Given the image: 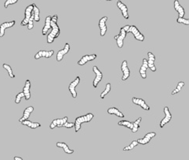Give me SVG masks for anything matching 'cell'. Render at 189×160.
Segmentation results:
<instances>
[{
	"mask_svg": "<svg viewBox=\"0 0 189 160\" xmlns=\"http://www.w3.org/2000/svg\"><path fill=\"white\" fill-rule=\"evenodd\" d=\"M57 20H58V17L57 15H54L51 17V31L49 32L47 35V43L51 44L53 43V41L57 38H58L60 34H61V29L59 27L58 24H57Z\"/></svg>",
	"mask_w": 189,
	"mask_h": 160,
	"instance_id": "cell-1",
	"label": "cell"
},
{
	"mask_svg": "<svg viewBox=\"0 0 189 160\" xmlns=\"http://www.w3.org/2000/svg\"><path fill=\"white\" fill-rule=\"evenodd\" d=\"M94 115L93 113H87L86 115L81 116V117H79L76 119V121H75V131L77 133L79 132V130L81 129V125L84 123H88L90 122L92 120V119L93 118Z\"/></svg>",
	"mask_w": 189,
	"mask_h": 160,
	"instance_id": "cell-2",
	"label": "cell"
},
{
	"mask_svg": "<svg viewBox=\"0 0 189 160\" xmlns=\"http://www.w3.org/2000/svg\"><path fill=\"white\" fill-rule=\"evenodd\" d=\"M127 32L124 30V28H123V27L120 28L119 34L114 37L115 40L116 41V43H117L118 47H119V49L123 48V41H124V39H125L126 37H127Z\"/></svg>",
	"mask_w": 189,
	"mask_h": 160,
	"instance_id": "cell-3",
	"label": "cell"
},
{
	"mask_svg": "<svg viewBox=\"0 0 189 160\" xmlns=\"http://www.w3.org/2000/svg\"><path fill=\"white\" fill-rule=\"evenodd\" d=\"M128 32H130L131 34H133L134 36L135 39L137 40V41H140V42H143L144 40V36L141 34L140 32V30H138L137 27L135 25H132V26H130V28H129Z\"/></svg>",
	"mask_w": 189,
	"mask_h": 160,
	"instance_id": "cell-4",
	"label": "cell"
},
{
	"mask_svg": "<svg viewBox=\"0 0 189 160\" xmlns=\"http://www.w3.org/2000/svg\"><path fill=\"white\" fill-rule=\"evenodd\" d=\"M32 10H33V4H31L29 6H27L25 10V18L21 23V26H26L28 24L29 19H30L31 16H32Z\"/></svg>",
	"mask_w": 189,
	"mask_h": 160,
	"instance_id": "cell-5",
	"label": "cell"
},
{
	"mask_svg": "<svg viewBox=\"0 0 189 160\" xmlns=\"http://www.w3.org/2000/svg\"><path fill=\"white\" fill-rule=\"evenodd\" d=\"M93 73H95L96 74V77H95V79L93 80V88H96L98 84L100 83V81L102 80V77H103V74L101 73L100 70L98 69V67L96 66H94L93 67Z\"/></svg>",
	"mask_w": 189,
	"mask_h": 160,
	"instance_id": "cell-6",
	"label": "cell"
},
{
	"mask_svg": "<svg viewBox=\"0 0 189 160\" xmlns=\"http://www.w3.org/2000/svg\"><path fill=\"white\" fill-rule=\"evenodd\" d=\"M79 82H80V77H77L76 79L74 80L72 83L69 85V86H68V89L70 91L71 94H72V97H73L74 98H77V92H76V88L77 87V85L79 84Z\"/></svg>",
	"mask_w": 189,
	"mask_h": 160,
	"instance_id": "cell-7",
	"label": "cell"
},
{
	"mask_svg": "<svg viewBox=\"0 0 189 160\" xmlns=\"http://www.w3.org/2000/svg\"><path fill=\"white\" fill-rule=\"evenodd\" d=\"M164 113H165V117L161 120L160 125H159V126H160L161 128H163L165 125L167 124V123H168L171 120V119H172V114L170 113L169 107L166 106V107L164 108Z\"/></svg>",
	"mask_w": 189,
	"mask_h": 160,
	"instance_id": "cell-8",
	"label": "cell"
},
{
	"mask_svg": "<svg viewBox=\"0 0 189 160\" xmlns=\"http://www.w3.org/2000/svg\"><path fill=\"white\" fill-rule=\"evenodd\" d=\"M121 70L123 73V77H122V80H123V81H127L129 77H130V70L128 66H127V60H123V62H122Z\"/></svg>",
	"mask_w": 189,
	"mask_h": 160,
	"instance_id": "cell-9",
	"label": "cell"
},
{
	"mask_svg": "<svg viewBox=\"0 0 189 160\" xmlns=\"http://www.w3.org/2000/svg\"><path fill=\"white\" fill-rule=\"evenodd\" d=\"M16 21H12L10 22H5L2 23V24L0 25V38H2L5 34V31L7 28H10L15 25Z\"/></svg>",
	"mask_w": 189,
	"mask_h": 160,
	"instance_id": "cell-10",
	"label": "cell"
},
{
	"mask_svg": "<svg viewBox=\"0 0 189 160\" xmlns=\"http://www.w3.org/2000/svg\"><path fill=\"white\" fill-rule=\"evenodd\" d=\"M155 136H156V133L155 132H149L147 134H145V136L143 138L138 139L137 142L139 144H140V145H147V144L149 143L151 138H155Z\"/></svg>",
	"mask_w": 189,
	"mask_h": 160,
	"instance_id": "cell-11",
	"label": "cell"
},
{
	"mask_svg": "<svg viewBox=\"0 0 189 160\" xmlns=\"http://www.w3.org/2000/svg\"><path fill=\"white\" fill-rule=\"evenodd\" d=\"M68 121V117H64V118L62 119H57V120H53L52 121V123H50V126H49V128L53 130L54 129L55 127H61V126L64 125V123L65 122Z\"/></svg>",
	"mask_w": 189,
	"mask_h": 160,
	"instance_id": "cell-12",
	"label": "cell"
},
{
	"mask_svg": "<svg viewBox=\"0 0 189 160\" xmlns=\"http://www.w3.org/2000/svg\"><path fill=\"white\" fill-rule=\"evenodd\" d=\"M147 56L148 59H147V66L148 68H150V70L152 72L156 71V67L155 66V56H154V54L152 53H147Z\"/></svg>",
	"mask_w": 189,
	"mask_h": 160,
	"instance_id": "cell-13",
	"label": "cell"
},
{
	"mask_svg": "<svg viewBox=\"0 0 189 160\" xmlns=\"http://www.w3.org/2000/svg\"><path fill=\"white\" fill-rule=\"evenodd\" d=\"M69 50H70V45H69L68 43H66L65 45H64V49H61V50L57 53V62H61V61L63 59V58H64V55L67 54V53L69 52Z\"/></svg>",
	"mask_w": 189,
	"mask_h": 160,
	"instance_id": "cell-14",
	"label": "cell"
},
{
	"mask_svg": "<svg viewBox=\"0 0 189 160\" xmlns=\"http://www.w3.org/2000/svg\"><path fill=\"white\" fill-rule=\"evenodd\" d=\"M54 54V51L53 50H49V51H44V50H41V51L38 52L35 55V59H39L42 58V57H45V58H50L53 56V55Z\"/></svg>",
	"mask_w": 189,
	"mask_h": 160,
	"instance_id": "cell-15",
	"label": "cell"
},
{
	"mask_svg": "<svg viewBox=\"0 0 189 160\" xmlns=\"http://www.w3.org/2000/svg\"><path fill=\"white\" fill-rule=\"evenodd\" d=\"M108 21V17H104L99 21V27H100V36H104L107 32V25L106 21Z\"/></svg>",
	"mask_w": 189,
	"mask_h": 160,
	"instance_id": "cell-16",
	"label": "cell"
},
{
	"mask_svg": "<svg viewBox=\"0 0 189 160\" xmlns=\"http://www.w3.org/2000/svg\"><path fill=\"white\" fill-rule=\"evenodd\" d=\"M96 54H92V55H86L82 57L80 59V60L78 62V65H79V66H83L87 62H89V61H92L93 59L96 58Z\"/></svg>",
	"mask_w": 189,
	"mask_h": 160,
	"instance_id": "cell-17",
	"label": "cell"
},
{
	"mask_svg": "<svg viewBox=\"0 0 189 160\" xmlns=\"http://www.w3.org/2000/svg\"><path fill=\"white\" fill-rule=\"evenodd\" d=\"M132 102L134 104L137 105V106H140L142 109H144V110H150V106L147 105L145 102L144 99H141V98H132Z\"/></svg>",
	"mask_w": 189,
	"mask_h": 160,
	"instance_id": "cell-18",
	"label": "cell"
},
{
	"mask_svg": "<svg viewBox=\"0 0 189 160\" xmlns=\"http://www.w3.org/2000/svg\"><path fill=\"white\" fill-rule=\"evenodd\" d=\"M31 81L30 80H26L25 86L23 88V92L25 94V98L26 100H29L31 98Z\"/></svg>",
	"mask_w": 189,
	"mask_h": 160,
	"instance_id": "cell-19",
	"label": "cell"
},
{
	"mask_svg": "<svg viewBox=\"0 0 189 160\" xmlns=\"http://www.w3.org/2000/svg\"><path fill=\"white\" fill-rule=\"evenodd\" d=\"M117 6L119 10H121L122 14H123V17L125 19H129V13H128V8L126 6L125 4L123 3L121 1H118L117 2Z\"/></svg>",
	"mask_w": 189,
	"mask_h": 160,
	"instance_id": "cell-20",
	"label": "cell"
},
{
	"mask_svg": "<svg viewBox=\"0 0 189 160\" xmlns=\"http://www.w3.org/2000/svg\"><path fill=\"white\" fill-rule=\"evenodd\" d=\"M34 111V107L33 106H29L27 107L26 109L24 110V113H23V116L21 119L19 120V122L21 123L22 121L26 120H29V118L30 117L31 113Z\"/></svg>",
	"mask_w": 189,
	"mask_h": 160,
	"instance_id": "cell-21",
	"label": "cell"
},
{
	"mask_svg": "<svg viewBox=\"0 0 189 160\" xmlns=\"http://www.w3.org/2000/svg\"><path fill=\"white\" fill-rule=\"evenodd\" d=\"M50 22H51V17L50 16H48L46 18L45 21V25H44L43 28H42V35H46L47 34L48 31H49L50 29H51V24H50Z\"/></svg>",
	"mask_w": 189,
	"mask_h": 160,
	"instance_id": "cell-22",
	"label": "cell"
},
{
	"mask_svg": "<svg viewBox=\"0 0 189 160\" xmlns=\"http://www.w3.org/2000/svg\"><path fill=\"white\" fill-rule=\"evenodd\" d=\"M174 10H176L178 13L179 17H184V14H185L184 9L180 5V2L178 0H175V1H174Z\"/></svg>",
	"mask_w": 189,
	"mask_h": 160,
	"instance_id": "cell-23",
	"label": "cell"
},
{
	"mask_svg": "<svg viewBox=\"0 0 189 160\" xmlns=\"http://www.w3.org/2000/svg\"><path fill=\"white\" fill-rule=\"evenodd\" d=\"M147 68H148V66H147V61L146 59H143V64H142L141 67L140 69V74L141 77L143 79H146L147 77V74H146V71H147Z\"/></svg>",
	"mask_w": 189,
	"mask_h": 160,
	"instance_id": "cell-24",
	"label": "cell"
},
{
	"mask_svg": "<svg viewBox=\"0 0 189 160\" xmlns=\"http://www.w3.org/2000/svg\"><path fill=\"white\" fill-rule=\"evenodd\" d=\"M56 145L58 148H61V149H64V152L66 153V154H73L74 153L73 149H71L70 148L68 147V145L66 143H64V142H57Z\"/></svg>",
	"mask_w": 189,
	"mask_h": 160,
	"instance_id": "cell-25",
	"label": "cell"
},
{
	"mask_svg": "<svg viewBox=\"0 0 189 160\" xmlns=\"http://www.w3.org/2000/svg\"><path fill=\"white\" fill-rule=\"evenodd\" d=\"M23 125H25V126H29V127L32 128V129H36V128L40 127L41 126V124H40L39 123H34V122H32V121L29 120H24L21 122Z\"/></svg>",
	"mask_w": 189,
	"mask_h": 160,
	"instance_id": "cell-26",
	"label": "cell"
},
{
	"mask_svg": "<svg viewBox=\"0 0 189 160\" xmlns=\"http://www.w3.org/2000/svg\"><path fill=\"white\" fill-rule=\"evenodd\" d=\"M108 114H111V115H116V117H124V114H123L122 112H120L117 108L116 107H111L108 109Z\"/></svg>",
	"mask_w": 189,
	"mask_h": 160,
	"instance_id": "cell-27",
	"label": "cell"
},
{
	"mask_svg": "<svg viewBox=\"0 0 189 160\" xmlns=\"http://www.w3.org/2000/svg\"><path fill=\"white\" fill-rule=\"evenodd\" d=\"M33 14H34V21L36 22H39L40 21V10L35 4L33 3Z\"/></svg>",
	"mask_w": 189,
	"mask_h": 160,
	"instance_id": "cell-28",
	"label": "cell"
},
{
	"mask_svg": "<svg viewBox=\"0 0 189 160\" xmlns=\"http://www.w3.org/2000/svg\"><path fill=\"white\" fill-rule=\"evenodd\" d=\"M2 67L5 69V70L7 71L8 74H9V76H10V78H15V75L13 74V70H12V67L10 66V65H8V64L6 63H4L3 65H2Z\"/></svg>",
	"mask_w": 189,
	"mask_h": 160,
	"instance_id": "cell-29",
	"label": "cell"
},
{
	"mask_svg": "<svg viewBox=\"0 0 189 160\" xmlns=\"http://www.w3.org/2000/svg\"><path fill=\"white\" fill-rule=\"evenodd\" d=\"M118 124H119V126H127V127H128L129 129H130V130H132L133 126V123L132 122H130V121H128V120L119 121V122L118 123Z\"/></svg>",
	"mask_w": 189,
	"mask_h": 160,
	"instance_id": "cell-30",
	"label": "cell"
},
{
	"mask_svg": "<svg viewBox=\"0 0 189 160\" xmlns=\"http://www.w3.org/2000/svg\"><path fill=\"white\" fill-rule=\"evenodd\" d=\"M141 120H142L141 117H139L137 120H135L134 122L133 123V129L131 130L133 133H136V132H137L138 129H139V124H140V123L141 122Z\"/></svg>",
	"mask_w": 189,
	"mask_h": 160,
	"instance_id": "cell-31",
	"label": "cell"
},
{
	"mask_svg": "<svg viewBox=\"0 0 189 160\" xmlns=\"http://www.w3.org/2000/svg\"><path fill=\"white\" fill-rule=\"evenodd\" d=\"M111 91V84L110 83H108L107 85H106V87H105V89L104 90V91H102L101 92V94H100V98H105V96L107 95V94L109 93V91Z\"/></svg>",
	"mask_w": 189,
	"mask_h": 160,
	"instance_id": "cell-32",
	"label": "cell"
},
{
	"mask_svg": "<svg viewBox=\"0 0 189 160\" xmlns=\"http://www.w3.org/2000/svg\"><path fill=\"white\" fill-rule=\"evenodd\" d=\"M184 85H185V84H184V82H183V81H180L179 83H178V85H177V86L176 88L174 89V90L172 91V94H177V93H179L180 91H181L182 88L184 86Z\"/></svg>",
	"mask_w": 189,
	"mask_h": 160,
	"instance_id": "cell-33",
	"label": "cell"
},
{
	"mask_svg": "<svg viewBox=\"0 0 189 160\" xmlns=\"http://www.w3.org/2000/svg\"><path fill=\"white\" fill-rule=\"evenodd\" d=\"M139 145V143L137 142V141H133L132 142H131V144L129 146H127V147H125L124 149H123V151L124 152H126V151H130V150H132V149H134L136 146H137V145Z\"/></svg>",
	"mask_w": 189,
	"mask_h": 160,
	"instance_id": "cell-34",
	"label": "cell"
},
{
	"mask_svg": "<svg viewBox=\"0 0 189 160\" xmlns=\"http://www.w3.org/2000/svg\"><path fill=\"white\" fill-rule=\"evenodd\" d=\"M33 11V10H32ZM33 21H34V14H33V12L32 13V16H31L30 19H29V23H28V29L29 30H32L33 27H34V24H33Z\"/></svg>",
	"mask_w": 189,
	"mask_h": 160,
	"instance_id": "cell-35",
	"label": "cell"
},
{
	"mask_svg": "<svg viewBox=\"0 0 189 160\" xmlns=\"http://www.w3.org/2000/svg\"><path fill=\"white\" fill-rule=\"evenodd\" d=\"M177 22L179 23V24H184L189 25V20L188 19H185V18H184V17H178L177 19Z\"/></svg>",
	"mask_w": 189,
	"mask_h": 160,
	"instance_id": "cell-36",
	"label": "cell"
},
{
	"mask_svg": "<svg viewBox=\"0 0 189 160\" xmlns=\"http://www.w3.org/2000/svg\"><path fill=\"white\" fill-rule=\"evenodd\" d=\"M22 98H25V94L24 92H20L17 94L16 96V98H15V103L16 104H19L21 102V100Z\"/></svg>",
	"mask_w": 189,
	"mask_h": 160,
	"instance_id": "cell-37",
	"label": "cell"
},
{
	"mask_svg": "<svg viewBox=\"0 0 189 160\" xmlns=\"http://www.w3.org/2000/svg\"><path fill=\"white\" fill-rule=\"evenodd\" d=\"M18 2V0H6L5 3H4V7L7 8L8 6H10V5H13V4H16Z\"/></svg>",
	"mask_w": 189,
	"mask_h": 160,
	"instance_id": "cell-38",
	"label": "cell"
},
{
	"mask_svg": "<svg viewBox=\"0 0 189 160\" xmlns=\"http://www.w3.org/2000/svg\"><path fill=\"white\" fill-rule=\"evenodd\" d=\"M75 126V123H69V122H65L63 125V127H65V128H72Z\"/></svg>",
	"mask_w": 189,
	"mask_h": 160,
	"instance_id": "cell-39",
	"label": "cell"
},
{
	"mask_svg": "<svg viewBox=\"0 0 189 160\" xmlns=\"http://www.w3.org/2000/svg\"><path fill=\"white\" fill-rule=\"evenodd\" d=\"M123 28H124V30H126V31L128 33V30H129V28H130V25H127V26L125 27H123Z\"/></svg>",
	"mask_w": 189,
	"mask_h": 160,
	"instance_id": "cell-40",
	"label": "cell"
},
{
	"mask_svg": "<svg viewBox=\"0 0 189 160\" xmlns=\"http://www.w3.org/2000/svg\"><path fill=\"white\" fill-rule=\"evenodd\" d=\"M13 158H14V160H22V158H21V157H17V156H15Z\"/></svg>",
	"mask_w": 189,
	"mask_h": 160,
	"instance_id": "cell-41",
	"label": "cell"
},
{
	"mask_svg": "<svg viewBox=\"0 0 189 160\" xmlns=\"http://www.w3.org/2000/svg\"><path fill=\"white\" fill-rule=\"evenodd\" d=\"M106 1H112V0H106Z\"/></svg>",
	"mask_w": 189,
	"mask_h": 160,
	"instance_id": "cell-42",
	"label": "cell"
}]
</instances>
